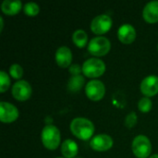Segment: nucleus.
Instances as JSON below:
<instances>
[{
    "label": "nucleus",
    "mask_w": 158,
    "mask_h": 158,
    "mask_svg": "<svg viewBox=\"0 0 158 158\" xmlns=\"http://www.w3.org/2000/svg\"><path fill=\"white\" fill-rule=\"evenodd\" d=\"M71 132L81 140L90 139L94 132V126L91 120L85 118H75L70 123Z\"/></svg>",
    "instance_id": "1"
},
{
    "label": "nucleus",
    "mask_w": 158,
    "mask_h": 158,
    "mask_svg": "<svg viewBox=\"0 0 158 158\" xmlns=\"http://www.w3.org/2000/svg\"><path fill=\"white\" fill-rule=\"evenodd\" d=\"M60 131L59 130L52 125H46L42 131V143L49 150H55L60 143Z\"/></svg>",
    "instance_id": "2"
},
{
    "label": "nucleus",
    "mask_w": 158,
    "mask_h": 158,
    "mask_svg": "<svg viewBox=\"0 0 158 158\" xmlns=\"http://www.w3.org/2000/svg\"><path fill=\"white\" fill-rule=\"evenodd\" d=\"M106 71V64L97 57H91L84 61L82 65V72L89 78H96L104 74Z\"/></svg>",
    "instance_id": "3"
},
{
    "label": "nucleus",
    "mask_w": 158,
    "mask_h": 158,
    "mask_svg": "<svg viewBox=\"0 0 158 158\" xmlns=\"http://www.w3.org/2000/svg\"><path fill=\"white\" fill-rule=\"evenodd\" d=\"M111 48L110 41L104 36H97L91 39L88 44V51L95 56H102L106 55Z\"/></svg>",
    "instance_id": "4"
},
{
    "label": "nucleus",
    "mask_w": 158,
    "mask_h": 158,
    "mask_svg": "<svg viewBox=\"0 0 158 158\" xmlns=\"http://www.w3.org/2000/svg\"><path fill=\"white\" fill-rule=\"evenodd\" d=\"M132 152L138 158H147L151 154L152 144L148 137L138 135L134 138L131 144Z\"/></svg>",
    "instance_id": "5"
},
{
    "label": "nucleus",
    "mask_w": 158,
    "mask_h": 158,
    "mask_svg": "<svg viewBox=\"0 0 158 158\" xmlns=\"http://www.w3.org/2000/svg\"><path fill=\"white\" fill-rule=\"evenodd\" d=\"M85 93L91 100H100L104 97L106 93L105 84L99 80H92L86 84Z\"/></svg>",
    "instance_id": "6"
},
{
    "label": "nucleus",
    "mask_w": 158,
    "mask_h": 158,
    "mask_svg": "<svg viewBox=\"0 0 158 158\" xmlns=\"http://www.w3.org/2000/svg\"><path fill=\"white\" fill-rule=\"evenodd\" d=\"M112 26V19L106 14L96 16L91 22V29L96 34H103L109 31Z\"/></svg>",
    "instance_id": "7"
},
{
    "label": "nucleus",
    "mask_w": 158,
    "mask_h": 158,
    "mask_svg": "<svg viewBox=\"0 0 158 158\" xmlns=\"http://www.w3.org/2000/svg\"><path fill=\"white\" fill-rule=\"evenodd\" d=\"M12 95L19 101H25L29 99L31 95V84L24 80L16 81L12 86Z\"/></svg>",
    "instance_id": "8"
},
{
    "label": "nucleus",
    "mask_w": 158,
    "mask_h": 158,
    "mask_svg": "<svg viewBox=\"0 0 158 158\" xmlns=\"http://www.w3.org/2000/svg\"><path fill=\"white\" fill-rule=\"evenodd\" d=\"M90 145L95 151H106L113 146V139L111 138V136L105 133L97 134L91 140Z\"/></svg>",
    "instance_id": "9"
},
{
    "label": "nucleus",
    "mask_w": 158,
    "mask_h": 158,
    "mask_svg": "<svg viewBox=\"0 0 158 158\" xmlns=\"http://www.w3.org/2000/svg\"><path fill=\"white\" fill-rule=\"evenodd\" d=\"M19 117L18 108L7 102L0 103V119L2 122L9 123L15 121Z\"/></svg>",
    "instance_id": "10"
},
{
    "label": "nucleus",
    "mask_w": 158,
    "mask_h": 158,
    "mask_svg": "<svg viewBox=\"0 0 158 158\" xmlns=\"http://www.w3.org/2000/svg\"><path fill=\"white\" fill-rule=\"evenodd\" d=\"M141 92L147 97L153 96L158 93V77L156 75L147 76L141 82Z\"/></svg>",
    "instance_id": "11"
},
{
    "label": "nucleus",
    "mask_w": 158,
    "mask_h": 158,
    "mask_svg": "<svg viewBox=\"0 0 158 158\" xmlns=\"http://www.w3.org/2000/svg\"><path fill=\"white\" fill-rule=\"evenodd\" d=\"M118 37L123 44H131L136 38V31L131 24H123L118 28Z\"/></svg>",
    "instance_id": "12"
},
{
    "label": "nucleus",
    "mask_w": 158,
    "mask_h": 158,
    "mask_svg": "<svg viewBox=\"0 0 158 158\" xmlns=\"http://www.w3.org/2000/svg\"><path fill=\"white\" fill-rule=\"evenodd\" d=\"M56 61L57 65L61 68L69 67L72 61L71 50L67 46L59 47L56 52Z\"/></svg>",
    "instance_id": "13"
},
{
    "label": "nucleus",
    "mask_w": 158,
    "mask_h": 158,
    "mask_svg": "<svg viewBox=\"0 0 158 158\" xmlns=\"http://www.w3.org/2000/svg\"><path fill=\"white\" fill-rule=\"evenodd\" d=\"M144 19L149 23H155L158 21V0L148 2L143 11Z\"/></svg>",
    "instance_id": "14"
},
{
    "label": "nucleus",
    "mask_w": 158,
    "mask_h": 158,
    "mask_svg": "<svg viewBox=\"0 0 158 158\" xmlns=\"http://www.w3.org/2000/svg\"><path fill=\"white\" fill-rule=\"evenodd\" d=\"M22 7L20 0H5L1 5V9L5 14L15 15Z\"/></svg>",
    "instance_id": "15"
},
{
    "label": "nucleus",
    "mask_w": 158,
    "mask_h": 158,
    "mask_svg": "<svg viewBox=\"0 0 158 158\" xmlns=\"http://www.w3.org/2000/svg\"><path fill=\"white\" fill-rule=\"evenodd\" d=\"M62 155L66 158H73L78 153V144L71 139H67L61 145Z\"/></svg>",
    "instance_id": "16"
},
{
    "label": "nucleus",
    "mask_w": 158,
    "mask_h": 158,
    "mask_svg": "<svg viewBox=\"0 0 158 158\" xmlns=\"http://www.w3.org/2000/svg\"><path fill=\"white\" fill-rule=\"evenodd\" d=\"M72 41L78 47H83L85 44H87L88 35L86 31L81 29L76 30L72 34Z\"/></svg>",
    "instance_id": "17"
},
{
    "label": "nucleus",
    "mask_w": 158,
    "mask_h": 158,
    "mask_svg": "<svg viewBox=\"0 0 158 158\" xmlns=\"http://www.w3.org/2000/svg\"><path fill=\"white\" fill-rule=\"evenodd\" d=\"M84 81V78L81 75L72 76L68 82V88L71 92H78L83 86Z\"/></svg>",
    "instance_id": "18"
},
{
    "label": "nucleus",
    "mask_w": 158,
    "mask_h": 158,
    "mask_svg": "<svg viewBox=\"0 0 158 158\" xmlns=\"http://www.w3.org/2000/svg\"><path fill=\"white\" fill-rule=\"evenodd\" d=\"M24 12L28 15V16H36L39 11H40V7L38 6V4L34 3V2H28L24 5L23 6Z\"/></svg>",
    "instance_id": "19"
},
{
    "label": "nucleus",
    "mask_w": 158,
    "mask_h": 158,
    "mask_svg": "<svg viewBox=\"0 0 158 158\" xmlns=\"http://www.w3.org/2000/svg\"><path fill=\"white\" fill-rule=\"evenodd\" d=\"M152 101L149 97L145 96V97H143L140 99L139 103H138V108L140 111L143 112V113H147L151 110L152 108Z\"/></svg>",
    "instance_id": "20"
},
{
    "label": "nucleus",
    "mask_w": 158,
    "mask_h": 158,
    "mask_svg": "<svg viewBox=\"0 0 158 158\" xmlns=\"http://www.w3.org/2000/svg\"><path fill=\"white\" fill-rule=\"evenodd\" d=\"M10 85V79L6 72L0 71V92L4 93L7 90Z\"/></svg>",
    "instance_id": "21"
},
{
    "label": "nucleus",
    "mask_w": 158,
    "mask_h": 158,
    "mask_svg": "<svg viewBox=\"0 0 158 158\" xmlns=\"http://www.w3.org/2000/svg\"><path fill=\"white\" fill-rule=\"evenodd\" d=\"M9 73L14 79H20L23 75V69L19 64H12L9 68Z\"/></svg>",
    "instance_id": "22"
},
{
    "label": "nucleus",
    "mask_w": 158,
    "mask_h": 158,
    "mask_svg": "<svg viewBox=\"0 0 158 158\" xmlns=\"http://www.w3.org/2000/svg\"><path fill=\"white\" fill-rule=\"evenodd\" d=\"M137 123V115L135 112H131L125 118V125L128 128H132Z\"/></svg>",
    "instance_id": "23"
},
{
    "label": "nucleus",
    "mask_w": 158,
    "mask_h": 158,
    "mask_svg": "<svg viewBox=\"0 0 158 158\" xmlns=\"http://www.w3.org/2000/svg\"><path fill=\"white\" fill-rule=\"evenodd\" d=\"M81 70H82V67H81L79 64H73L69 67V72L72 74V76L80 75Z\"/></svg>",
    "instance_id": "24"
},
{
    "label": "nucleus",
    "mask_w": 158,
    "mask_h": 158,
    "mask_svg": "<svg viewBox=\"0 0 158 158\" xmlns=\"http://www.w3.org/2000/svg\"><path fill=\"white\" fill-rule=\"evenodd\" d=\"M0 22H1V29H0V31H2V29H3V25H4V22H3V18H2V17H0Z\"/></svg>",
    "instance_id": "25"
},
{
    "label": "nucleus",
    "mask_w": 158,
    "mask_h": 158,
    "mask_svg": "<svg viewBox=\"0 0 158 158\" xmlns=\"http://www.w3.org/2000/svg\"><path fill=\"white\" fill-rule=\"evenodd\" d=\"M149 158H158V154H155V155L151 156Z\"/></svg>",
    "instance_id": "26"
},
{
    "label": "nucleus",
    "mask_w": 158,
    "mask_h": 158,
    "mask_svg": "<svg viewBox=\"0 0 158 158\" xmlns=\"http://www.w3.org/2000/svg\"><path fill=\"white\" fill-rule=\"evenodd\" d=\"M56 158H62V157H56Z\"/></svg>",
    "instance_id": "27"
}]
</instances>
